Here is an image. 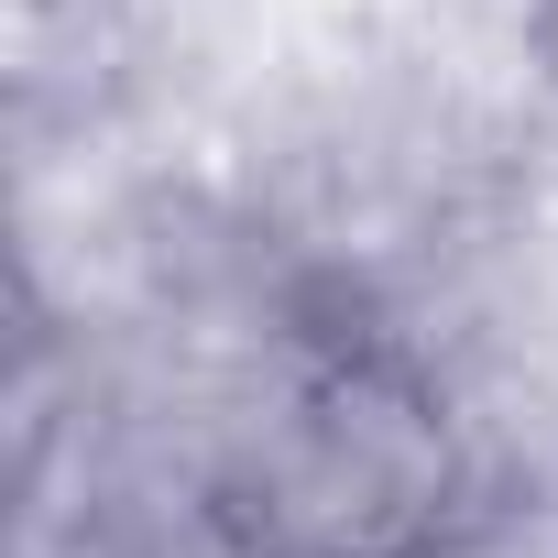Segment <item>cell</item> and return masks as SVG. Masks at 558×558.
Listing matches in <instances>:
<instances>
[{
    "mask_svg": "<svg viewBox=\"0 0 558 558\" xmlns=\"http://www.w3.org/2000/svg\"><path fill=\"white\" fill-rule=\"evenodd\" d=\"M219 558H460L482 449L395 340H318L208 460Z\"/></svg>",
    "mask_w": 558,
    "mask_h": 558,
    "instance_id": "obj_1",
    "label": "cell"
},
{
    "mask_svg": "<svg viewBox=\"0 0 558 558\" xmlns=\"http://www.w3.org/2000/svg\"><path fill=\"white\" fill-rule=\"evenodd\" d=\"M547 12H558V0H547Z\"/></svg>",
    "mask_w": 558,
    "mask_h": 558,
    "instance_id": "obj_2",
    "label": "cell"
}]
</instances>
